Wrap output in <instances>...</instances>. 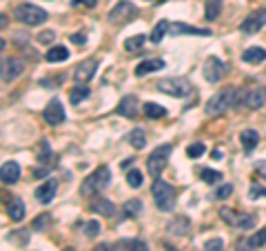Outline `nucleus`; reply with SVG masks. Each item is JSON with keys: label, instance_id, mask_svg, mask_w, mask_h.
Wrapping results in <instances>:
<instances>
[{"label": "nucleus", "instance_id": "39448f33", "mask_svg": "<svg viewBox=\"0 0 266 251\" xmlns=\"http://www.w3.org/2000/svg\"><path fill=\"white\" fill-rule=\"evenodd\" d=\"M173 147L171 145H160L151 151V156L147 158V169L151 174V178H160L162 171H164L167 162H169V156H171Z\"/></svg>", "mask_w": 266, "mask_h": 251}, {"label": "nucleus", "instance_id": "3c124183", "mask_svg": "<svg viewBox=\"0 0 266 251\" xmlns=\"http://www.w3.org/2000/svg\"><path fill=\"white\" fill-rule=\"evenodd\" d=\"M9 27V18L5 16V14H0V32H3V29H7Z\"/></svg>", "mask_w": 266, "mask_h": 251}, {"label": "nucleus", "instance_id": "a19ab883", "mask_svg": "<svg viewBox=\"0 0 266 251\" xmlns=\"http://www.w3.org/2000/svg\"><path fill=\"white\" fill-rule=\"evenodd\" d=\"M220 218L224 220L226 225H233V227H235V220H238V211H233V209H222V211H220Z\"/></svg>", "mask_w": 266, "mask_h": 251}, {"label": "nucleus", "instance_id": "c9c22d12", "mask_svg": "<svg viewBox=\"0 0 266 251\" xmlns=\"http://www.w3.org/2000/svg\"><path fill=\"white\" fill-rule=\"evenodd\" d=\"M51 156V147H49V140H40V147H38V160L40 162H47Z\"/></svg>", "mask_w": 266, "mask_h": 251}, {"label": "nucleus", "instance_id": "9b49d317", "mask_svg": "<svg viewBox=\"0 0 266 251\" xmlns=\"http://www.w3.org/2000/svg\"><path fill=\"white\" fill-rule=\"evenodd\" d=\"M264 24H266V7L253 11L249 18H244L242 24H240V32L242 34H257Z\"/></svg>", "mask_w": 266, "mask_h": 251}, {"label": "nucleus", "instance_id": "f257e3e1", "mask_svg": "<svg viewBox=\"0 0 266 251\" xmlns=\"http://www.w3.org/2000/svg\"><path fill=\"white\" fill-rule=\"evenodd\" d=\"M235 94H238V87H224L222 91H217L215 96H211L204 105V114L209 118H215V116H222L226 109L235 107Z\"/></svg>", "mask_w": 266, "mask_h": 251}, {"label": "nucleus", "instance_id": "49530a36", "mask_svg": "<svg viewBox=\"0 0 266 251\" xmlns=\"http://www.w3.org/2000/svg\"><path fill=\"white\" fill-rule=\"evenodd\" d=\"M71 5H74V7H78V5H84V7L93 9L98 3H95V0H71Z\"/></svg>", "mask_w": 266, "mask_h": 251}, {"label": "nucleus", "instance_id": "ea45409f", "mask_svg": "<svg viewBox=\"0 0 266 251\" xmlns=\"http://www.w3.org/2000/svg\"><path fill=\"white\" fill-rule=\"evenodd\" d=\"M122 244L126 247V251H149L147 242H142V240H124Z\"/></svg>", "mask_w": 266, "mask_h": 251}, {"label": "nucleus", "instance_id": "393cba45", "mask_svg": "<svg viewBox=\"0 0 266 251\" xmlns=\"http://www.w3.org/2000/svg\"><path fill=\"white\" fill-rule=\"evenodd\" d=\"M142 111L151 120H158V118H164L167 116V109L162 105H158V102H147V105H142Z\"/></svg>", "mask_w": 266, "mask_h": 251}, {"label": "nucleus", "instance_id": "b1692460", "mask_svg": "<svg viewBox=\"0 0 266 251\" xmlns=\"http://www.w3.org/2000/svg\"><path fill=\"white\" fill-rule=\"evenodd\" d=\"M220 11H222V0H207V3H204V18H207L209 22L217 20Z\"/></svg>", "mask_w": 266, "mask_h": 251}, {"label": "nucleus", "instance_id": "72a5a7b5", "mask_svg": "<svg viewBox=\"0 0 266 251\" xmlns=\"http://www.w3.org/2000/svg\"><path fill=\"white\" fill-rule=\"evenodd\" d=\"M249 242L253 244V249H259V247H264L266 244V229H259L255 231L251 238H249Z\"/></svg>", "mask_w": 266, "mask_h": 251}, {"label": "nucleus", "instance_id": "13d9d810", "mask_svg": "<svg viewBox=\"0 0 266 251\" xmlns=\"http://www.w3.org/2000/svg\"><path fill=\"white\" fill-rule=\"evenodd\" d=\"M158 3H164V0H158Z\"/></svg>", "mask_w": 266, "mask_h": 251}, {"label": "nucleus", "instance_id": "5fc2aeb1", "mask_svg": "<svg viewBox=\"0 0 266 251\" xmlns=\"http://www.w3.org/2000/svg\"><path fill=\"white\" fill-rule=\"evenodd\" d=\"M164 249H167V251H178V249H175V247H171V244H167Z\"/></svg>", "mask_w": 266, "mask_h": 251}, {"label": "nucleus", "instance_id": "de8ad7c7", "mask_svg": "<svg viewBox=\"0 0 266 251\" xmlns=\"http://www.w3.org/2000/svg\"><path fill=\"white\" fill-rule=\"evenodd\" d=\"M255 169H257V174L266 180V160H257V162H255Z\"/></svg>", "mask_w": 266, "mask_h": 251}, {"label": "nucleus", "instance_id": "6e6552de", "mask_svg": "<svg viewBox=\"0 0 266 251\" xmlns=\"http://www.w3.org/2000/svg\"><path fill=\"white\" fill-rule=\"evenodd\" d=\"M27 69V65H25V60H20V58H5L3 63H0V78H3L5 82H14L18 80V78L25 73Z\"/></svg>", "mask_w": 266, "mask_h": 251}, {"label": "nucleus", "instance_id": "09e8293b", "mask_svg": "<svg viewBox=\"0 0 266 251\" xmlns=\"http://www.w3.org/2000/svg\"><path fill=\"white\" fill-rule=\"evenodd\" d=\"M71 42H74V45H84V42H87V36H84V34H74V36H71Z\"/></svg>", "mask_w": 266, "mask_h": 251}, {"label": "nucleus", "instance_id": "412c9836", "mask_svg": "<svg viewBox=\"0 0 266 251\" xmlns=\"http://www.w3.org/2000/svg\"><path fill=\"white\" fill-rule=\"evenodd\" d=\"M69 58V49L62 47V45H53L49 51L45 53V60L47 63H64Z\"/></svg>", "mask_w": 266, "mask_h": 251}, {"label": "nucleus", "instance_id": "423d86ee", "mask_svg": "<svg viewBox=\"0 0 266 251\" xmlns=\"http://www.w3.org/2000/svg\"><path fill=\"white\" fill-rule=\"evenodd\" d=\"M266 102V89L264 87H251V89H238L235 94V107L244 105L249 109H259Z\"/></svg>", "mask_w": 266, "mask_h": 251}, {"label": "nucleus", "instance_id": "7c9ffc66", "mask_svg": "<svg viewBox=\"0 0 266 251\" xmlns=\"http://www.w3.org/2000/svg\"><path fill=\"white\" fill-rule=\"evenodd\" d=\"M235 227L240 229H253L255 227V216H251V213H238V220H235Z\"/></svg>", "mask_w": 266, "mask_h": 251}, {"label": "nucleus", "instance_id": "c756f323", "mask_svg": "<svg viewBox=\"0 0 266 251\" xmlns=\"http://www.w3.org/2000/svg\"><path fill=\"white\" fill-rule=\"evenodd\" d=\"M144 40H147V36H144V34L131 36V38H126V40H124V49H126V51H138V49H142Z\"/></svg>", "mask_w": 266, "mask_h": 251}, {"label": "nucleus", "instance_id": "5701e85b", "mask_svg": "<svg viewBox=\"0 0 266 251\" xmlns=\"http://www.w3.org/2000/svg\"><path fill=\"white\" fill-rule=\"evenodd\" d=\"M93 211H98L100 216H105V218H113V213H116V205H113L111 200H107V198H98L93 203Z\"/></svg>", "mask_w": 266, "mask_h": 251}, {"label": "nucleus", "instance_id": "bf43d9fd", "mask_svg": "<svg viewBox=\"0 0 266 251\" xmlns=\"http://www.w3.org/2000/svg\"><path fill=\"white\" fill-rule=\"evenodd\" d=\"M149 3H151V0H149Z\"/></svg>", "mask_w": 266, "mask_h": 251}, {"label": "nucleus", "instance_id": "7ed1b4c3", "mask_svg": "<svg viewBox=\"0 0 266 251\" xmlns=\"http://www.w3.org/2000/svg\"><path fill=\"white\" fill-rule=\"evenodd\" d=\"M14 18L18 22L27 24V27H38V24H42L47 18H49V14H47L45 9L31 5V3H22V5H18V7L14 9Z\"/></svg>", "mask_w": 266, "mask_h": 251}, {"label": "nucleus", "instance_id": "a878e982", "mask_svg": "<svg viewBox=\"0 0 266 251\" xmlns=\"http://www.w3.org/2000/svg\"><path fill=\"white\" fill-rule=\"evenodd\" d=\"M189 218H184V216H180L178 220H173V222H169V234H173V236H184L186 234V229H189Z\"/></svg>", "mask_w": 266, "mask_h": 251}, {"label": "nucleus", "instance_id": "603ef678", "mask_svg": "<svg viewBox=\"0 0 266 251\" xmlns=\"http://www.w3.org/2000/svg\"><path fill=\"white\" fill-rule=\"evenodd\" d=\"M93 251H109V244H100V247H95Z\"/></svg>", "mask_w": 266, "mask_h": 251}, {"label": "nucleus", "instance_id": "ddd939ff", "mask_svg": "<svg viewBox=\"0 0 266 251\" xmlns=\"http://www.w3.org/2000/svg\"><path fill=\"white\" fill-rule=\"evenodd\" d=\"M45 120L49 122V125H60V122H64L66 114H64V107H62V100H58V98H51L49 105L45 107Z\"/></svg>", "mask_w": 266, "mask_h": 251}, {"label": "nucleus", "instance_id": "4c0bfd02", "mask_svg": "<svg viewBox=\"0 0 266 251\" xmlns=\"http://www.w3.org/2000/svg\"><path fill=\"white\" fill-rule=\"evenodd\" d=\"M224 249V240L222 238H211L204 242V251H222Z\"/></svg>", "mask_w": 266, "mask_h": 251}, {"label": "nucleus", "instance_id": "4468645a", "mask_svg": "<svg viewBox=\"0 0 266 251\" xmlns=\"http://www.w3.org/2000/svg\"><path fill=\"white\" fill-rule=\"evenodd\" d=\"M167 36H211V29H200V27L184 24V22H169Z\"/></svg>", "mask_w": 266, "mask_h": 251}, {"label": "nucleus", "instance_id": "aec40b11", "mask_svg": "<svg viewBox=\"0 0 266 251\" xmlns=\"http://www.w3.org/2000/svg\"><path fill=\"white\" fill-rule=\"evenodd\" d=\"M7 216L14 220V222H20L25 218V205H22L20 198H11L9 205H7Z\"/></svg>", "mask_w": 266, "mask_h": 251}, {"label": "nucleus", "instance_id": "f8f14e48", "mask_svg": "<svg viewBox=\"0 0 266 251\" xmlns=\"http://www.w3.org/2000/svg\"><path fill=\"white\" fill-rule=\"evenodd\" d=\"M95 71H98V60H95V58L82 60V63L74 69V80L78 85H87L95 76Z\"/></svg>", "mask_w": 266, "mask_h": 251}, {"label": "nucleus", "instance_id": "2eb2a0df", "mask_svg": "<svg viewBox=\"0 0 266 251\" xmlns=\"http://www.w3.org/2000/svg\"><path fill=\"white\" fill-rule=\"evenodd\" d=\"M56 191H58V180L49 178L36 189V198H38V203H42V205H49L53 200V196H56Z\"/></svg>", "mask_w": 266, "mask_h": 251}, {"label": "nucleus", "instance_id": "20e7f679", "mask_svg": "<svg viewBox=\"0 0 266 251\" xmlns=\"http://www.w3.org/2000/svg\"><path fill=\"white\" fill-rule=\"evenodd\" d=\"M109 182H111V169H109V167H98L93 174H89L87 178H84V182L80 185V193L82 196H93V193L102 191Z\"/></svg>", "mask_w": 266, "mask_h": 251}, {"label": "nucleus", "instance_id": "864d4df0", "mask_svg": "<svg viewBox=\"0 0 266 251\" xmlns=\"http://www.w3.org/2000/svg\"><path fill=\"white\" fill-rule=\"evenodd\" d=\"M213 158H215V160H220V158H222V151L215 149V151H213Z\"/></svg>", "mask_w": 266, "mask_h": 251}, {"label": "nucleus", "instance_id": "f3484780", "mask_svg": "<svg viewBox=\"0 0 266 251\" xmlns=\"http://www.w3.org/2000/svg\"><path fill=\"white\" fill-rule=\"evenodd\" d=\"M116 111L120 116H124V118H136L138 111H140V109H138V98L136 96H124L122 100L118 102Z\"/></svg>", "mask_w": 266, "mask_h": 251}, {"label": "nucleus", "instance_id": "6e6d98bb", "mask_svg": "<svg viewBox=\"0 0 266 251\" xmlns=\"http://www.w3.org/2000/svg\"><path fill=\"white\" fill-rule=\"evenodd\" d=\"M3 49H5V40L0 38V51H3Z\"/></svg>", "mask_w": 266, "mask_h": 251}, {"label": "nucleus", "instance_id": "2f4dec72", "mask_svg": "<svg viewBox=\"0 0 266 251\" xmlns=\"http://www.w3.org/2000/svg\"><path fill=\"white\" fill-rule=\"evenodd\" d=\"M129 145L136 147V149H144V145H147V136H144L142 129H133L131 136H129Z\"/></svg>", "mask_w": 266, "mask_h": 251}, {"label": "nucleus", "instance_id": "a18cd8bd", "mask_svg": "<svg viewBox=\"0 0 266 251\" xmlns=\"http://www.w3.org/2000/svg\"><path fill=\"white\" fill-rule=\"evenodd\" d=\"M49 216H40V218H36L34 220V225H31V227H34V231H38V229H42V227H47V225H49Z\"/></svg>", "mask_w": 266, "mask_h": 251}, {"label": "nucleus", "instance_id": "4d7b16f0", "mask_svg": "<svg viewBox=\"0 0 266 251\" xmlns=\"http://www.w3.org/2000/svg\"><path fill=\"white\" fill-rule=\"evenodd\" d=\"M62 251H76L74 247H66V249H62Z\"/></svg>", "mask_w": 266, "mask_h": 251}, {"label": "nucleus", "instance_id": "9d476101", "mask_svg": "<svg viewBox=\"0 0 266 251\" xmlns=\"http://www.w3.org/2000/svg\"><path fill=\"white\" fill-rule=\"evenodd\" d=\"M136 16H138V9H136V5L133 3H129V0H120L116 7L109 11V20H111L113 24L116 22H129Z\"/></svg>", "mask_w": 266, "mask_h": 251}, {"label": "nucleus", "instance_id": "79ce46f5", "mask_svg": "<svg viewBox=\"0 0 266 251\" xmlns=\"http://www.w3.org/2000/svg\"><path fill=\"white\" fill-rule=\"evenodd\" d=\"M231 193H233V185H228V182H226V185H222L215 191V198L217 200H226V198H231Z\"/></svg>", "mask_w": 266, "mask_h": 251}, {"label": "nucleus", "instance_id": "6ab92c4d", "mask_svg": "<svg viewBox=\"0 0 266 251\" xmlns=\"http://www.w3.org/2000/svg\"><path fill=\"white\" fill-rule=\"evenodd\" d=\"M242 60L249 65H259L266 60V49L264 47H249L244 53H242Z\"/></svg>", "mask_w": 266, "mask_h": 251}, {"label": "nucleus", "instance_id": "8fccbe9b", "mask_svg": "<svg viewBox=\"0 0 266 251\" xmlns=\"http://www.w3.org/2000/svg\"><path fill=\"white\" fill-rule=\"evenodd\" d=\"M238 251H255V249H253V244L249 240H240L238 242Z\"/></svg>", "mask_w": 266, "mask_h": 251}, {"label": "nucleus", "instance_id": "c85d7f7f", "mask_svg": "<svg viewBox=\"0 0 266 251\" xmlns=\"http://www.w3.org/2000/svg\"><path fill=\"white\" fill-rule=\"evenodd\" d=\"M122 211H124V216L126 218H136L138 213L142 211V203L138 198H133V200H126V203L122 205Z\"/></svg>", "mask_w": 266, "mask_h": 251}, {"label": "nucleus", "instance_id": "58836bf2", "mask_svg": "<svg viewBox=\"0 0 266 251\" xmlns=\"http://www.w3.org/2000/svg\"><path fill=\"white\" fill-rule=\"evenodd\" d=\"M84 234H87V238H95L100 234V222L98 220H89L87 225H84Z\"/></svg>", "mask_w": 266, "mask_h": 251}, {"label": "nucleus", "instance_id": "e433bc0d", "mask_svg": "<svg viewBox=\"0 0 266 251\" xmlns=\"http://www.w3.org/2000/svg\"><path fill=\"white\" fill-rule=\"evenodd\" d=\"M204 143H193L189 145V149H186V156L189 158H200V156H204Z\"/></svg>", "mask_w": 266, "mask_h": 251}, {"label": "nucleus", "instance_id": "37998d69", "mask_svg": "<svg viewBox=\"0 0 266 251\" xmlns=\"http://www.w3.org/2000/svg\"><path fill=\"white\" fill-rule=\"evenodd\" d=\"M249 198L257 200V198H266V187L264 185H253L249 189Z\"/></svg>", "mask_w": 266, "mask_h": 251}, {"label": "nucleus", "instance_id": "a211bd4d", "mask_svg": "<svg viewBox=\"0 0 266 251\" xmlns=\"http://www.w3.org/2000/svg\"><path fill=\"white\" fill-rule=\"evenodd\" d=\"M160 69H164V60H160V58H151V60H142L140 65L136 67V76H147V73L151 71H160Z\"/></svg>", "mask_w": 266, "mask_h": 251}, {"label": "nucleus", "instance_id": "dca6fc26", "mask_svg": "<svg viewBox=\"0 0 266 251\" xmlns=\"http://www.w3.org/2000/svg\"><path fill=\"white\" fill-rule=\"evenodd\" d=\"M18 178H20V164L9 160L5 162L3 167H0V182H5V185H14V182H18Z\"/></svg>", "mask_w": 266, "mask_h": 251}, {"label": "nucleus", "instance_id": "cd10ccee", "mask_svg": "<svg viewBox=\"0 0 266 251\" xmlns=\"http://www.w3.org/2000/svg\"><path fill=\"white\" fill-rule=\"evenodd\" d=\"M167 34H169V22H167V20H160V22L153 27V32H151L149 38H151V42H153V45H158V42L164 38Z\"/></svg>", "mask_w": 266, "mask_h": 251}, {"label": "nucleus", "instance_id": "bb28decb", "mask_svg": "<svg viewBox=\"0 0 266 251\" xmlns=\"http://www.w3.org/2000/svg\"><path fill=\"white\" fill-rule=\"evenodd\" d=\"M87 98H89V87H87V85H78V87H74V89H71V94H69L71 105H78V102L87 100Z\"/></svg>", "mask_w": 266, "mask_h": 251}, {"label": "nucleus", "instance_id": "1a4fd4ad", "mask_svg": "<svg viewBox=\"0 0 266 251\" xmlns=\"http://www.w3.org/2000/svg\"><path fill=\"white\" fill-rule=\"evenodd\" d=\"M226 63H222L217 56H209L204 60V67H202V73H204V80L207 82H220L222 76L226 73Z\"/></svg>", "mask_w": 266, "mask_h": 251}, {"label": "nucleus", "instance_id": "f03ea898", "mask_svg": "<svg viewBox=\"0 0 266 251\" xmlns=\"http://www.w3.org/2000/svg\"><path fill=\"white\" fill-rule=\"evenodd\" d=\"M151 193H153V203L160 211H173V207H175V189H173V185L155 178L153 187H151Z\"/></svg>", "mask_w": 266, "mask_h": 251}, {"label": "nucleus", "instance_id": "0eeeda50", "mask_svg": "<svg viewBox=\"0 0 266 251\" xmlns=\"http://www.w3.org/2000/svg\"><path fill=\"white\" fill-rule=\"evenodd\" d=\"M158 89L173 98H184L191 94L193 87L186 78H162V80H158Z\"/></svg>", "mask_w": 266, "mask_h": 251}, {"label": "nucleus", "instance_id": "473e14b6", "mask_svg": "<svg viewBox=\"0 0 266 251\" xmlns=\"http://www.w3.org/2000/svg\"><path fill=\"white\" fill-rule=\"evenodd\" d=\"M202 180L207 182V185H213V182H217V180H222V174L220 171H215V169H202Z\"/></svg>", "mask_w": 266, "mask_h": 251}, {"label": "nucleus", "instance_id": "f704fd0d", "mask_svg": "<svg viewBox=\"0 0 266 251\" xmlns=\"http://www.w3.org/2000/svg\"><path fill=\"white\" fill-rule=\"evenodd\" d=\"M126 182H129V187H133V189H140L142 187V174L138 169L129 171V174H126Z\"/></svg>", "mask_w": 266, "mask_h": 251}, {"label": "nucleus", "instance_id": "c03bdc74", "mask_svg": "<svg viewBox=\"0 0 266 251\" xmlns=\"http://www.w3.org/2000/svg\"><path fill=\"white\" fill-rule=\"evenodd\" d=\"M53 40H56V34L53 32H40L38 34V42H42V45H51Z\"/></svg>", "mask_w": 266, "mask_h": 251}, {"label": "nucleus", "instance_id": "4be33fe9", "mask_svg": "<svg viewBox=\"0 0 266 251\" xmlns=\"http://www.w3.org/2000/svg\"><path fill=\"white\" fill-rule=\"evenodd\" d=\"M240 143L244 147V151H253L259 143V133L255 129H244L240 133Z\"/></svg>", "mask_w": 266, "mask_h": 251}]
</instances>
